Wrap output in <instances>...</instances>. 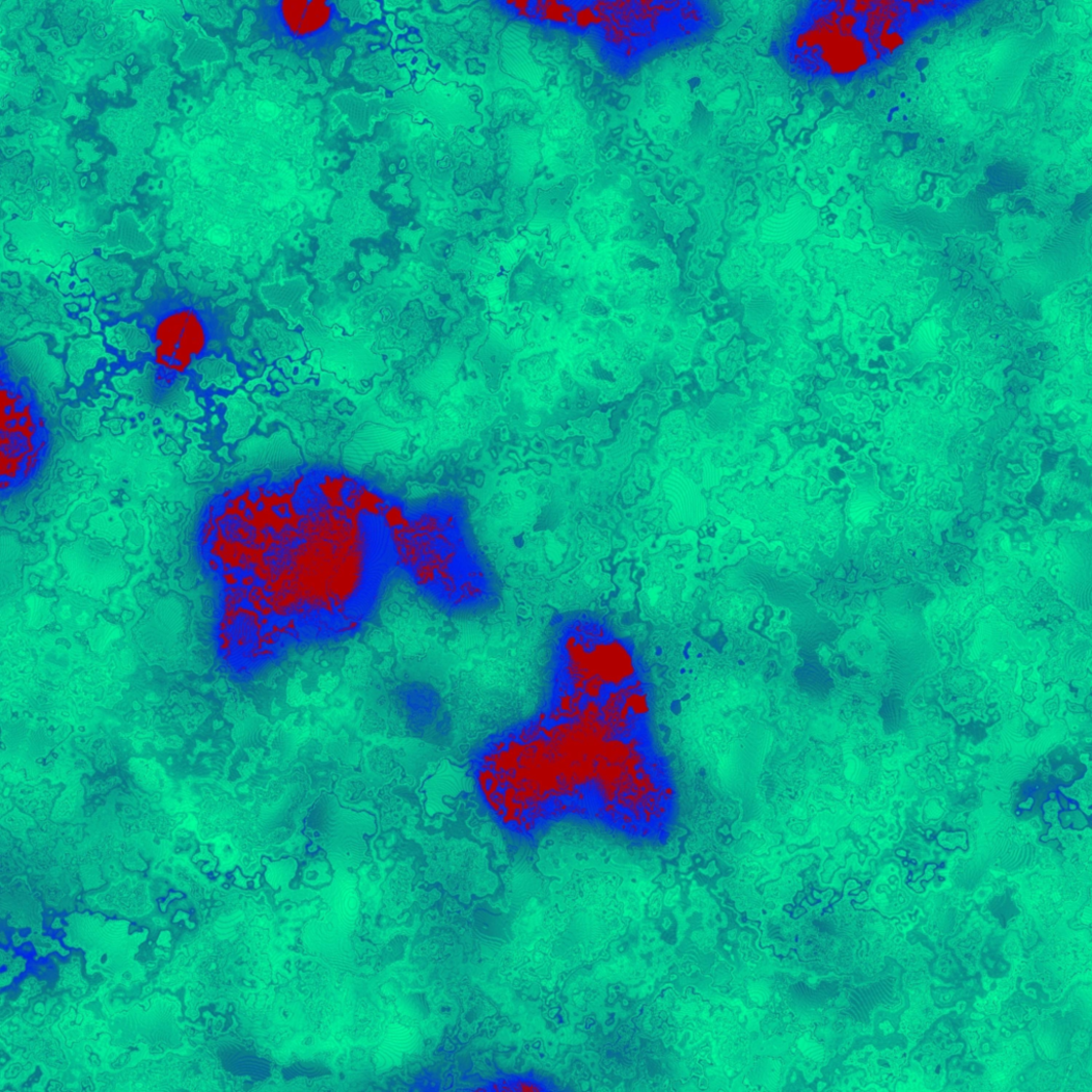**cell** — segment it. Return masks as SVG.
I'll list each match as a JSON object with an SVG mask.
<instances>
[{
	"instance_id": "10",
	"label": "cell",
	"mask_w": 1092,
	"mask_h": 1092,
	"mask_svg": "<svg viewBox=\"0 0 1092 1092\" xmlns=\"http://www.w3.org/2000/svg\"><path fill=\"white\" fill-rule=\"evenodd\" d=\"M1072 1022L1069 1017L1057 1016L1040 1026L1037 1041L1047 1059L1059 1060L1070 1050L1074 1034Z\"/></svg>"
},
{
	"instance_id": "5",
	"label": "cell",
	"mask_w": 1092,
	"mask_h": 1092,
	"mask_svg": "<svg viewBox=\"0 0 1092 1092\" xmlns=\"http://www.w3.org/2000/svg\"><path fill=\"white\" fill-rule=\"evenodd\" d=\"M896 978L886 977L876 983L857 987L850 992L847 1015L856 1022L870 1025L872 1012L879 1006L896 1007L901 1004L896 997Z\"/></svg>"
},
{
	"instance_id": "3",
	"label": "cell",
	"mask_w": 1092,
	"mask_h": 1092,
	"mask_svg": "<svg viewBox=\"0 0 1092 1092\" xmlns=\"http://www.w3.org/2000/svg\"><path fill=\"white\" fill-rule=\"evenodd\" d=\"M154 340L156 363L184 373L193 359L203 354L207 332L196 311L181 309L161 322L156 328Z\"/></svg>"
},
{
	"instance_id": "9",
	"label": "cell",
	"mask_w": 1092,
	"mask_h": 1092,
	"mask_svg": "<svg viewBox=\"0 0 1092 1092\" xmlns=\"http://www.w3.org/2000/svg\"><path fill=\"white\" fill-rule=\"evenodd\" d=\"M223 1062L233 1074L247 1076L253 1082H264L271 1076V1064L241 1044H228L223 1050Z\"/></svg>"
},
{
	"instance_id": "4",
	"label": "cell",
	"mask_w": 1092,
	"mask_h": 1092,
	"mask_svg": "<svg viewBox=\"0 0 1092 1092\" xmlns=\"http://www.w3.org/2000/svg\"><path fill=\"white\" fill-rule=\"evenodd\" d=\"M422 1040L417 1029L401 1023L386 1027L380 1043L372 1052V1064L378 1073H386L402 1066L405 1058L421 1050Z\"/></svg>"
},
{
	"instance_id": "6",
	"label": "cell",
	"mask_w": 1092,
	"mask_h": 1092,
	"mask_svg": "<svg viewBox=\"0 0 1092 1092\" xmlns=\"http://www.w3.org/2000/svg\"><path fill=\"white\" fill-rule=\"evenodd\" d=\"M331 7L325 2H302L291 0L282 7L285 24L295 34H311L329 23Z\"/></svg>"
},
{
	"instance_id": "8",
	"label": "cell",
	"mask_w": 1092,
	"mask_h": 1092,
	"mask_svg": "<svg viewBox=\"0 0 1092 1092\" xmlns=\"http://www.w3.org/2000/svg\"><path fill=\"white\" fill-rule=\"evenodd\" d=\"M836 992L837 987L830 982H822L816 988L799 983L789 989V1006L800 1020L813 1021L822 1016Z\"/></svg>"
},
{
	"instance_id": "1",
	"label": "cell",
	"mask_w": 1092,
	"mask_h": 1092,
	"mask_svg": "<svg viewBox=\"0 0 1092 1092\" xmlns=\"http://www.w3.org/2000/svg\"><path fill=\"white\" fill-rule=\"evenodd\" d=\"M871 2H813L797 10L779 40L791 72L811 80L845 81L875 55L864 32Z\"/></svg>"
},
{
	"instance_id": "2",
	"label": "cell",
	"mask_w": 1092,
	"mask_h": 1092,
	"mask_svg": "<svg viewBox=\"0 0 1092 1092\" xmlns=\"http://www.w3.org/2000/svg\"><path fill=\"white\" fill-rule=\"evenodd\" d=\"M322 895L328 909L321 918L305 924L302 945L310 954L334 964L353 966L356 958L353 935L361 905L357 880L349 875L337 876Z\"/></svg>"
},
{
	"instance_id": "13",
	"label": "cell",
	"mask_w": 1092,
	"mask_h": 1092,
	"mask_svg": "<svg viewBox=\"0 0 1092 1092\" xmlns=\"http://www.w3.org/2000/svg\"><path fill=\"white\" fill-rule=\"evenodd\" d=\"M397 1005L404 1016L414 1019L424 1018V1005L421 999L416 994H402L397 992Z\"/></svg>"
},
{
	"instance_id": "7",
	"label": "cell",
	"mask_w": 1092,
	"mask_h": 1092,
	"mask_svg": "<svg viewBox=\"0 0 1092 1092\" xmlns=\"http://www.w3.org/2000/svg\"><path fill=\"white\" fill-rule=\"evenodd\" d=\"M490 329L489 339L481 348L477 359L484 363L489 373L496 376L501 372L502 366L510 364L516 351L523 346V331L518 329L514 335L507 336L495 323Z\"/></svg>"
},
{
	"instance_id": "11",
	"label": "cell",
	"mask_w": 1092,
	"mask_h": 1092,
	"mask_svg": "<svg viewBox=\"0 0 1092 1092\" xmlns=\"http://www.w3.org/2000/svg\"><path fill=\"white\" fill-rule=\"evenodd\" d=\"M329 1067L321 1061H300L282 1069V1077L290 1082L296 1079H322L331 1076Z\"/></svg>"
},
{
	"instance_id": "12",
	"label": "cell",
	"mask_w": 1092,
	"mask_h": 1092,
	"mask_svg": "<svg viewBox=\"0 0 1092 1092\" xmlns=\"http://www.w3.org/2000/svg\"><path fill=\"white\" fill-rule=\"evenodd\" d=\"M987 907L993 917L1002 921L1001 923H1007L1021 912L1007 891L995 895Z\"/></svg>"
},
{
	"instance_id": "14",
	"label": "cell",
	"mask_w": 1092,
	"mask_h": 1092,
	"mask_svg": "<svg viewBox=\"0 0 1092 1092\" xmlns=\"http://www.w3.org/2000/svg\"><path fill=\"white\" fill-rule=\"evenodd\" d=\"M510 1080L513 1085L514 1091L517 1092H542L546 1090V1087L543 1084L530 1077L515 1076Z\"/></svg>"
}]
</instances>
